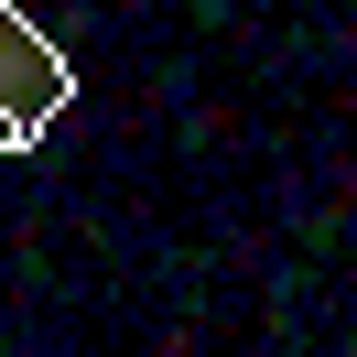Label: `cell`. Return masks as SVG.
Wrapping results in <instances>:
<instances>
[{
	"mask_svg": "<svg viewBox=\"0 0 357 357\" xmlns=\"http://www.w3.org/2000/svg\"><path fill=\"white\" fill-rule=\"evenodd\" d=\"M0 152H33V141H22V119H11V109H0Z\"/></svg>",
	"mask_w": 357,
	"mask_h": 357,
	"instance_id": "7a4b0ae2",
	"label": "cell"
},
{
	"mask_svg": "<svg viewBox=\"0 0 357 357\" xmlns=\"http://www.w3.org/2000/svg\"><path fill=\"white\" fill-rule=\"evenodd\" d=\"M66 98H76V66L54 54V33L0 0V109L22 119V141H44L54 119H66Z\"/></svg>",
	"mask_w": 357,
	"mask_h": 357,
	"instance_id": "6da1fadb",
	"label": "cell"
}]
</instances>
